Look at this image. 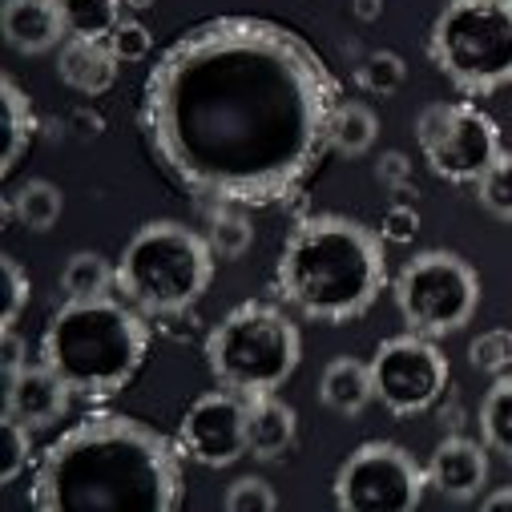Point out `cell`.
Returning <instances> with one entry per match:
<instances>
[{"label": "cell", "instance_id": "15", "mask_svg": "<svg viewBox=\"0 0 512 512\" xmlns=\"http://www.w3.org/2000/svg\"><path fill=\"white\" fill-rule=\"evenodd\" d=\"M0 29H5V41L17 53H29V57L49 53L61 41H69L65 17H61V0H5Z\"/></svg>", "mask_w": 512, "mask_h": 512}, {"label": "cell", "instance_id": "36", "mask_svg": "<svg viewBox=\"0 0 512 512\" xmlns=\"http://www.w3.org/2000/svg\"><path fill=\"white\" fill-rule=\"evenodd\" d=\"M480 508L484 512H512V488H496V492L480 496Z\"/></svg>", "mask_w": 512, "mask_h": 512}, {"label": "cell", "instance_id": "3", "mask_svg": "<svg viewBox=\"0 0 512 512\" xmlns=\"http://www.w3.org/2000/svg\"><path fill=\"white\" fill-rule=\"evenodd\" d=\"M275 287L303 319L351 323L388 287L383 238L347 214H311L283 242Z\"/></svg>", "mask_w": 512, "mask_h": 512}, {"label": "cell", "instance_id": "22", "mask_svg": "<svg viewBox=\"0 0 512 512\" xmlns=\"http://www.w3.org/2000/svg\"><path fill=\"white\" fill-rule=\"evenodd\" d=\"M480 440L484 448H492L496 456H504L512 464V371L496 375V383L480 400Z\"/></svg>", "mask_w": 512, "mask_h": 512}, {"label": "cell", "instance_id": "14", "mask_svg": "<svg viewBox=\"0 0 512 512\" xmlns=\"http://www.w3.org/2000/svg\"><path fill=\"white\" fill-rule=\"evenodd\" d=\"M428 472V488H436L440 496L456 500V504H468L484 492L488 484V452H484V440H468V436H448L436 444V452L428 456L424 464Z\"/></svg>", "mask_w": 512, "mask_h": 512}, {"label": "cell", "instance_id": "17", "mask_svg": "<svg viewBox=\"0 0 512 512\" xmlns=\"http://www.w3.org/2000/svg\"><path fill=\"white\" fill-rule=\"evenodd\" d=\"M117 69H121V61L109 49V41H77V37H69L61 45V53H57V77L69 89L85 93V97H101L105 89H113Z\"/></svg>", "mask_w": 512, "mask_h": 512}, {"label": "cell", "instance_id": "12", "mask_svg": "<svg viewBox=\"0 0 512 512\" xmlns=\"http://www.w3.org/2000/svg\"><path fill=\"white\" fill-rule=\"evenodd\" d=\"M246 408L250 400L230 388L198 396L178 424L182 452L206 468H230L234 460H242L246 456Z\"/></svg>", "mask_w": 512, "mask_h": 512}, {"label": "cell", "instance_id": "25", "mask_svg": "<svg viewBox=\"0 0 512 512\" xmlns=\"http://www.w3.org/2000/svg\"><path fill=\"white\" fill-rule=\"evenodd\" d=\"M206 242L214 246L218 259H242L254 242V226L250 218L242 214V206H222L210 214V226H206Z\"/></svg>", "mask_w": 512, "mask_h": 512}, {"label": "cell", "instance_id": "18", "mask_svg": "<svg viewBox=\"0 0 512 512\" xmlns=\"http://www.w3.org/2000/svg\"><path fill=\"white\" fill-rule=\"evenodd\" d=\"M319 400L327 412L355 420L371 400H375V383H371V363L355 355H335L323 375H319Z\"/></svg>", "mask_w": 512, "mask_h": 512}, {"label": "cell", "instance_id": "28", "mask_svg": "<svg viewBox=\"0 0 512 512\" xmlns=\"http://www.w3.org/2000/svg\"><path fill=\"white\" fill-rule=\"evenodd\" d=\"M468 363L484 375H504L512 367V331L508 327H492L484 335L472 339L468 347Z\"/></svg>", "mask_w": 512, "mask_h": 512}, {"label": "cell", "instance_id": "33", "mask_svg": "<svg viewBox=\"0 0 512 512\" xmlns=\"http://www.w3.org/2000/svg\"><path fill=\"white\" fill-rule=\"evenodd\" d=\"M416 234H420V214L408 202H396L388 214H383V222H379V238L383 242H412Z\"/></svg>", "mask_w": 512, "mask_h": 512}, {"label": "cell", "instance_id": "7", "mask_svg": "<svg viewBox=\"0 0 512 512\" xmlns=\"http://www.w3.org/2000/svg\"><path fill=\"white\" fill-rule=\"evenodd\" d=\"M428 57L468 97L512 85V0H448L432 21Z\"/></svg>", "mask_w": 512, "mask_h": 512}, {"label": "cell", "instance_id": "26", "mask_svg": "<svg viewBox=\"0 0 512 512\" xmlns=\"http://www.w3.org/2000/svg\"><path fill=\"white\" fill-rule=\"evenodd\" d=\"M355 77H359V85H363L367 93H375V97H392V93L404 89V81H408V65H404V57L392 53V49H375V53L363 57V65H359Z\"/></svg>", "mask_w": 512, "mask_h": 512}, {"label": "cell", "instance_id": "13", "mask_svg": "<svg viewBox=\"0 0 512 512\" xmlns=\"http://www.w3.org/2000/svg\"><path fill=\"white\" fill-rule=\"evenodd\" d=\"M69 383L49 363H25L13 375H5V412L21 424L53 428L69 412Z\"/></svg>", "mask_w": 512, "mask_h": 512}, {"label": "cell", "instance_id": "10", "mask_svg": "<svg viewBox=\"0 0 512 512\" xmlns=\"http://www.w3.org/2000/svg\"><path fill=\"white\" fill-rule=\"evenodd\" d=\"M331 492L347 512H412L428 492V472L408 448L367 440L339 464Z\"/></svg>", "mask_w": 512, "mask_h": 512}, {"label": "cell", "instance_id": "23", "mask_svg": "<svg viewBox=\"0 0 512 512\" xmlns=\"http://www.w3.org/2000/svg\"><path fill=\"white\" fill-rule=\"evenodd\" d=\"M61 210H65V194H61L49 178H29V182H25L21 190H13V198H9V214H13L25 230H37V234L53 230L57 218H61Z\"/></svg>", "mask_w": 512, "mask_h": 512}, {"label": "cell", "instance_id": "34", "mask_svg": "<svg viewBox=\"0 0 512 512\" xmlns=\"http://www.w3.org/2000/svg\"><path fill=\"white\" fill-rule=\"evenodd\" d=\"M375 178L388 186V190H408V186H412V162H408L400 150H388V154H379Z\"/></svg>", "mask_w": 512, "mask_h": 512}, {"label": "cell", "instance_id": "24", "mask_svg": "<svg viewBox=\"0 0 512 512\" xmlns=\"http://www.w3.org/2000/svg\"><path fill=\"white\" fill-rule=\"evenodd\" d=\"M65 33L77 41H109L113 29L125 21L121 0H61Z\"/></svg>", "mask_w": 512, "mask_h": 512}, {"label": "cell", "instance_id": "29", "mask_svg": "<svg viewBox=\"0 0 512 512\" xmlns=\"http://www.w3.org/2000/svg\"><path fill=\"white\" fill-rule=\"evenodd\" d=\"M0 295H5V303H0V327L9 331V327H17L21 311L29 307V275L21 271L13 254L0 259Z\"/></svg>", "mask_w": 512, "mask_h": 512}, {"label": "cell", "instance_id": "4", "mask_svg": "<svg viewBox=\"0 0 512 512\" xmlns=\"http://www.w3.org/2000/svg\"><path fill=\"white\" fill-rule=\"evenodd\" d=\"M150 351V327L138 307L117 299H65L45 323L41 363H49L73 396L109 400L130 388Z\"/></svg>", "mask_w": 512, "mask_h": 512}, {"label": "cell", "instance_id": "31", "mask_svg": "<svg viewBox=\"0 0 512 512\" xmlns=\"http://www.w3.org/2000/svg\"><path fill=\"white\" fill-rule=\"evenodd\" d=\"M29 432H33L29 424H21V420H13V416L5 412V424H0V436H5V464H0V480H5V484H13V480L25 472L29 456H33Z\"/></svg>", "mask_w": 512, "mask_h": 512}, {"label": "cell", "instance_id": "1", "mask_svg": "<svg viewBox=\"0 0 512 512\" xmlns=\"http://www.w3.org/2000/svg\"><path fill=\"white\" fill-rule=\"evenodd\" d=\"M339 101L335 73L295 29L214 17L154 61L142 85V134L194 198L275 206L319 170Z\"/></svg>", "mask_w": 512, "mask_h": 512}, {"label": "cell", "instance_id": "5", "mask_svg": "<svg viewBox=\"0 0 512 512\" xmlns=\"http://www.w3.org/2000/svg\"><path fill=\"white\" fill-rule=\"evenodd\" d=\"M214 263L218 254L206 242V234L174 218H154L138 226L121 250L117 295L142 315H178L206 295Z\"/></svg>", "mask_w": 512, "mask_h": 512}, {"label": "cell", "instance_id": "8", "mask_svg": "<svg viewBox=\"0 0 512 512\" xmlns=\"http://www.w3.org/2000/svg\"><path fill=\"white\" fill-rule=\"evenodd\" d=\"M392 295L408 331L444 339L472 323L480 307V275L452 250H420L392 279Z\"/></svg>", "mask_w": 512, "mask_h": 512}, {"label": "cell", "instance_id": "19", "mask_svg": "<svg viewBox=\"0 0 512 512\" xmlns=\"http://www.w3.org/2000/svg\"><path fill=\"white\" fill-rule=\"evenodd\" d=\"M0 121H5V154H0V170L13 174L17 162L29 154L33 138H37V113H33V101L29 93L5 77L0 81Z\"/></svg>", "mask_w": 512, "mask_h": 512}, {"label": "cell", "instance_id": "20", "mask_svg": "<svg viewBox=\"0 0 512 512\" xmlns=\"http://www.w3.org/2000/svg\"><path fill=\"white\" fill-rule=\"evenodd\" d=\"M379 138V117L363 101H339L327 125V146L343 158H363Z\"/></svg>", "mask_w": 512, "mask_h": 512}, {"label": "cell", "instance_id": "21", "mask_svg": "<svg viewBox=\"0 0 512 512\" xmlns=\"http://www.w3.org/2000/svg\"><path fill=\"white\" fill-rule=\"evenodd\" d=\"M61 291L65 299H105L109 291H117V263L97 250H77L61 271Z\"/></svg>", "mask_w": 512, "mask_h": 512}, {"label": "cell", "instance_id": "32", "mask_svg": "<svg viewBox=\"0 0 512 512\" xmlns=\"http://www.w3.org/2000/svg\"><path fill=\"white\" fill-rule=\"evenodd\" d=\"M109 49L117 53L121 65H134V61H146L154 53V33L142 25V21H121L109 37Z\"/></svg>", "mask_w": 512, "mask_h": 512}, {"label": "cell", "instance_id": "2", "mask_svg": "<svg viewBox=\"0 0 512 512\" xmlns=\"http://www.w3.org/2000/svg\"><path fill=\"white\" fill-rule=\"evenodd\" d=\"M37 512H174L182 504V444L130 416H93L37 460Z\"/></svg>", "mask_w": 512, "mask_h": 512}, {"label": "cell", "instance_id": "37", "mask_svg": "<svg viewBox=\"0 0 512 512\" xmlns=\"http://www.w3.org/2000/svg\"><path fill=\"white\" fill-rule=\"evenodd\" d=\"M379 9H383V0H355L359 21H375V17H379Z\"/></svg>", "mask_w": 512, "mask_h": 512}, {"label": "cell", "instance_id": "27", "mask_svg": "<svg viewBox=\"0 0 512 512\" xmlns=\"http://www.w3.org/2000/svg\"><path fill=\"white\" fill-rule=\"evenodd\" d=\"M476 198L480 206L500 218V222H512V150H504L476 182Z\"/></svg>", "mask_w": 512, "mask_h": 512}, {"label": "cell", "instance_id": "9", "mask_svg": "<svg viewBox=\"0 0 512 512\" xmlns=\"http://www.w3.org/2000/svg\"><path fill=\"white\" fill-rule=\"evenodd\" d=\"M416 142L428 170L456 186H476L480 174L504 154L500 125L472 101H432L416 117Z\"/></svg>", "mask_w": 512, "mask_h": 512}, {"label": "cell", "instance_id": "35", "mask_svg": "<svg viewBox=\"0 0 512 512\" xmlns=\"http://www.w3.org/2000/svg\"><path fill=\"white\" fill-rule=\"evenodd\" d=\"M25 351H29L25 339L17 335V327H9L5 331V375H13L17 367H25Z\"/></svg>", "mask_w": 512, "mask_h": 512}, {"label": "cell", "instance_id": "30", "mask_svg": "<svg viewBox=\"0 0 512 512\" xmlns=\"http://www.w3.org/2000/svg\"><path fill=\"white\" fill-rule=\"evenodd\" d=\"M275 504H279V492L263 476H238L222 492V508L226 512H271Z\"/></svg>", "mask_w": 512, "mask_h": 512}, {"label": "cell", "instance_id": "6", "mask_svg": "<svg viewBox=\"0 0 512 512\" xmlns=\"http://www.w3.org/2000/svg\"><path fill=\"white\" fill-rule=\"evenodd\" d=\"M303 359V335L295 319L275 303H238L206 335V367L218 388L238 396H271L295 375Z\"/></svg>", "mask_w": 512, "mask_h": 512}, {"label": "cell", "instance_id": "16", "mask_svg": "<svg viewBox=\"0 0 512 512\" xmlns=\"http://www.w3.org/2000/svg\"><path fill=\"white\" fill-rule=\"evenodd\" d=\"M299 436V416L287 400L271 396H250L246 408V452L254 460H283Z\"/></svg>", "mask_w": 512, "mask_h": 512}, {"label": "cell", "instance_id": "11", "mask_svg": "<svg viewBox=\"0 0 512 512\" xmlns=\"http://www.w3.org/2000/svg\"><path fill=\"white\" fill-rule=\"evenodd\" d=\"M367 363H371L375 400L400 420L424 416L428 408H436L452 375L448 355L436 347V339L420 331L383 339Z\"/></svg>", "mask_w": 512, "mask_h": 512}, {"label": "cell", "instance_id": "38", "mask_svg": "<svg viewBox=\"0 0 512 512\" xmlns=\"http://www.w3.org/2000/svg\"><path fill=\"white\" fill-rule=\"evenodd\" d=\"M121 5H125V9H134V13H146V9L158 5V0H121Z\"/></svg>", "mask_w": 512, "mask_h": 512}]
</instances>
